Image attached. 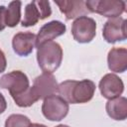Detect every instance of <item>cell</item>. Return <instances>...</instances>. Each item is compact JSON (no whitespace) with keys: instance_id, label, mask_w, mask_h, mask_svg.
<instances>
[{"instance_id":"cell-15","label":"cell","mask_w":127,"mask_h":127,"mask_svg":"<svg viewBox=\"0 0 127 127\" xmlns=\"http://www.w3.org/2000/svg\"><path fill=\"white\" fill-rule=\"evenodd\" d=\"M108 116L117 121H123L127 118V98L118 96L109 99L105 105Z\"/></svg>"},{"instance_id":"cell-9","label":"cell","mask_w":127,"mask_h":127,"mask_svg":"<svg viewBox=\"0 0 127 127\" xmlns=\"http://www.w3.org/2000/svg\"><path fill=\"white\" fill-rule=\"evenodd\" d=\"M98 87L101 95L108 100L120 96L124 91V83L115 73H106L100 79Z\"/></svg>"},{"instance_id":"cell-14","label":"cell","mask_w":127,"mask_h":127,"mask_svg":"<svg viewBox=\"0 0 127 127\" xmlns=\"http://www.w3.org/2000/svg\"><path fill=\"white\" fill-rule=\"evenodd\" d=\"M108 68L113 72L122 73L127 69V50L123 47L112 48L107 55Z\"/></svg>"},{"instance_id":"cell-12","label":"cell","mask_w":127,"mask_h":127,"mask_svg":"<svg viewBox=\"0 0 127 127\" xmlns=\"http://www.w3.org/2000/svg\"><path fill=\"white\" fill-rule=\"evenodd\" d=\"M37 35L31 32H19L12 39V47L14 52L20 57L29 56L36 47Z\"/></svg>"},{"instance_id":"cell-7","label":"cell","mask_w":127,"mask_h":127,"mask_svg":"<svg viewBox=\"0 0 127 127\" xmlns=\"http://www.w3.org/2000/svg\"><path fill=\"white\" fill-rule=\"evenodd\" d=\"M71 35L80 44L91 42L96 35V22L93 18L82 16L76 18L71 25Z\"/></svg>"},{"instance_id":"cell-22","label":"cell","mask_w":127,"mask_h":127,"mask_svg":"<svg viewBox=\"0 0 127 127\" xmlns=\"http://www.w3.org/2000/svg\"><path fill=\"white\" fill-rule=\"evenodd\" d=\"M30 127H47L44 124H40V123H31Z\"/></svg>"},{"instance_id":"cell-20","label":"cell","mask_w":127,"mask_h":127,"mask_svg":"<svg viewBox=\"0 0 127 127\" xmlns=\"http://www.w3.org/2000/svg\"><path fill=\"white\" fill-rule=\"evenodd\" d=\"M7 66V61H6V57L5 54L3 53V51L0 49V73L5 71Z\"/></svg>"},{"instance_id":"cell-2","label":"cell","mask_w":127,"mask_h":127,"mask_svg":"<svg viewBox=\"0 0 127 127\" xmlns=\"http://www.w3.org/2000/svg\"><path fill=\"white\" fill-rule=\"evenodd\" d=\"M37 61L40 68L44 72L53 73L63 61V49L57 42L51 41L37 48Z\"/></svg>"},{"instance_id":"cell-17","label":"cell","mask_w":127,"mask_h":127,"mask_svg":"<svg viewBox=\"0 0 127 127\" xmlns=\"http://www.w3.org/2000/svg\"><path fill=\"white\" fill-rule=\"evenodd\" d=\"M12 98L15 101L16 105H18L19 107H30L39 100V97L36 91L34 90L33 86H30L25 92H23L20 95L14 96Z\"/></svg>"},{"instance_id":"cell-13","label":"cell","mask_w":127,"mask_h":127,"mask_svg":"<svg viewBox=\"0 0 127 127\" xmlns=\"http://www.w3.org/2000/svg\"><path fill=\"white\" fill-rule=\"evenodd\" d=\"M55 3L60 8V11L65 16L66 20L76 19L90 13L83 0H62L55 1Z\"/></svg>"},{"instance_id":"cell-3","label":"cell","mask_w":127,"mask_h":127,"mask_svg":"<svg viewBox=\"0 0 127 127\" xmlns=\"http://www.w3.org/2000/svg\"><path fill=\"white\" fill-rule=\"evenodd\" d=\"M85 5L90 13H97L109 19L122 15L126 6L122 0H88Z\"/></svg>"},{"instance_id":"cell-23","label":"cell","mask_w":127,"mask_h":127,"mask_svg":"<svg viewBox=\"0 0 127 127\" xmlns=\"http://www.w3.org/2000/svg\"><path fill=\"white\" fill-rule=\"evenodd\" d=\"M56 127H69V126H67V125H65V124H60V125H58V126H56Z\"/></svg>"},{"instance_id":"cell-16","label":"cell","mask_w":127,"mask_h":127,"mask_svg":"<svg viewBox=\"0 0 127 127\" xmlns=\"http://www.w3.org/2000/svg\"><path fill=\"white\" fill-rule=\"evenodd\" d=\"M21 6H22V2L18 0L9 3L5 13L6 27L13 28L19 24L21 19Z\"/></svg>"},{"instance_id":"cell-4","label":"cell","mask_w":127,"mask_h":127,"mask_svg":"<svg viewBox=\"0 0 127 127\" xmlns=\"http://www.w3.org/2000/svg\"><path fill=\"white\" fill-rule=\"evenodd\" d=\"M68 103L60 95L53 94L44 99L42 113L50 121H61L68 113Z\"/></svg>"},{"instance_id":"cell-18","label":"cell","mask_w":127,"mask_h":127,"mask_svg":"<svg viewBox=\"0 0 127 127\" xmlns=\"http://www.w3.org/2000/svg\"><path fill=\"white\" fill-rule=\"evenodd\" d=\"M29 117L23 114H11L5 121V127H30Z\"/></svg>"},{"instance_id":"cell-8","label":"cell","mask_w":127,"mask_h":127,"mask_svg":"<svg viewBox=\"0 0 127 127\" xmlns=\"http://www.w3.org/2000/svg\"><path fill=\"white\" fill-rule=\"evenodd\" d=\"M126 23L127 21L122 17L107 20L102 30L103 39L109 44L125 41L127 38Z\"/></svg>"},{"instance_id":"cell-5","label":"cell","mask_w":127,"mask_h":127,"mask_svg":"<svg viewBox=\"0 0 127 127\" xmlns=\"http://www.w3.org/2000/svg\"><path fill=\"white\" fill-rule=\"evenodd\" d=\"M52 15V9L49 1L36 0L32 1L25 7L24 18L21 22L23 27L35 26L40 20H44Z\"/></svg>"},{"instance_id":"cell-6","label":"cell","mask_w":127,"mask_h":127,"mask_svg":"<svg viewBox=\"0 0 127 127\" xmlns=\"http://www.w3.org/2000/svg\"><path fill=\"white\" fill-rule=\"evenodd\" d=\"M0 87L7 89L12 97L25 92L30 87V81L26 73L21 70H12L0 77Z\"/></svg>"},{"instance_id":"cell-11","label":"cell","mask_w":127,"mask_h":127,"mask_svg":"<svg viewBox=\"0 0 127 127\" xmlns=\"http://www.w3.org/2000/svg\"><path fill=\"white\" fill-rule=\"evenodd\" d=\"M65 25L58 20H54L46 23L39 30V33L36 38V47L39 48L41 45L51 42L54 39L64 35L65 33Z\"/></svg>"},{"instance_id":"cell-19","label":"cell","mask_w":127,"mask_h":127,"mask_svg":"<svg viewBox=\"0 0 127 127\" xmlns=\"http://www.w3.org/2000/svg\"><path fill=\"white\" fill-rule=\"evenodd\" d=\"M5 13H6V7L3 6V5H1L0 6V32H2L6 28Z\"/></svg>"},{"instance_id":"cell-21","label":"cell","mask_w":127,"mask_h":127,"mask_svg":"<svg viewBox=\"0 0 127 127\" xmlns=\"http://www.w3.org/2000/svg\"><path fill=\"white\" fill-rule=\"evenodd\" d=\"M7 108V102L4 97V95L0 92V114H2Z\"/></svg>"},{"instance_id":"cell-1","label":"cell","mask_w":127,"mask_h":127,"mask_svg":"<svg viewBox=\"0 0 127 127\" xmlns=\"http://www.w3.org/2000/svg\"><path fill=\"white\" fill-rule=\"evenodd\" d=\"M95 88V83L90 79H68L59 84L58 92L67 103H86L92 99Z\"/></svg>"},{"instance_id":"cell-10","label":"cell","mask_w":127,"mask_h":127,"mask_svg":"<svg viewBox=\"0 0 127 127\" xmlns=\"http://www.w3.org/2000/svg\"><path fill=\"white\" fill-rule=\"evenodd\" d=\"M58 82L53 73L43 72L34 79L33 88L36 91L39 99H45L48 96L58 92Z\"/></svg>"}]
</instances>
